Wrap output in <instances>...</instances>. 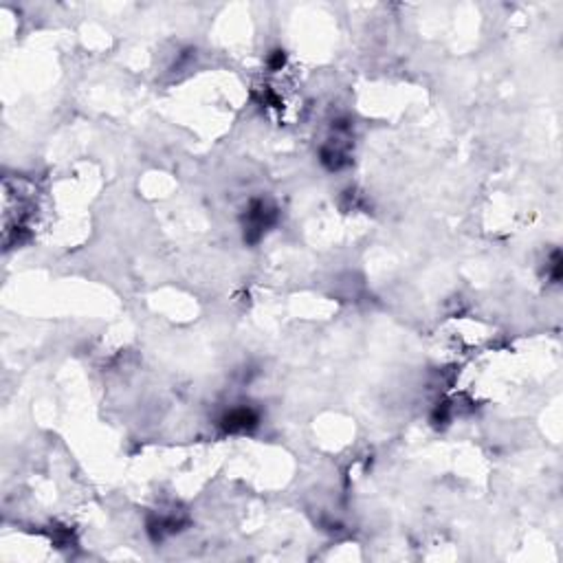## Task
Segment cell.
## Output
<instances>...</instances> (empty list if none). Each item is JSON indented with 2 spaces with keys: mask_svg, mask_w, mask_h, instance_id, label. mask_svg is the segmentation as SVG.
Masks as SVG:
<instances>
[{
  "mask_svg": "<svg viewBox=\"0 0 563 563\" xmlns=\"http://www.w3.org/2000/svg\"><path fill=\"white\" fill-rule=\"evenodd\" d=\"M258 422V416H255L251 409H234L223 418V427L227 431H240V429H249Z\"/></svg>",
  "mask_w": 563,
  "mask_h": 563,
  "instance_id": "6da1fadb",
  "label": "cell"
}]
</instances>
